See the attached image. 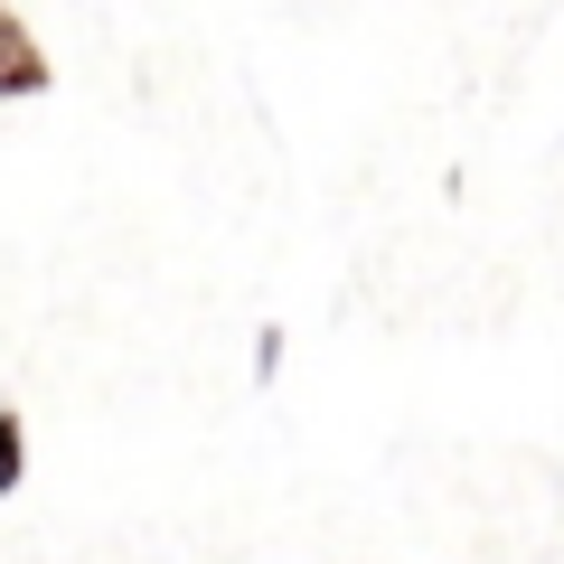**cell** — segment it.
<instances>
[{
  "mask_svg": "<svg viewBox=\"0 0 564 564\" xmlns=\"http://www.w3.org/2000/svg\"><path fill=\"white\" fill-rule=\"evenodd\" d=\"M57 85V66H47V47L29 39V20L0 0V104H29V95H47Z\"/></svg>",
  "mask_w": 564,
  "mask_h": 564,
  "instance_id": "1",
  "label": "cell"
},
{
  "mask_svg": "<svg viewBox=\"0 0 564 564\" xmlns=\"http://www.w3.org/2000/svg\"><path fill=\"white\" fill-rule=\"evenodd\" d=\"M29 480V423H20V404H0V499Z\"/></svg>",
  "mask_w": 564,
  "mask_h": 564,
  "instance_id": "2",
  "label": "cell"
}]
</instances>
